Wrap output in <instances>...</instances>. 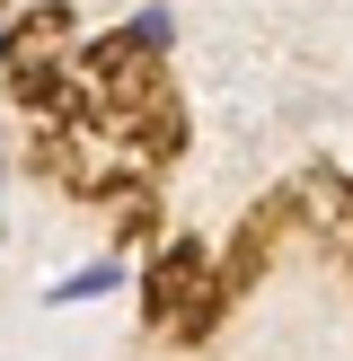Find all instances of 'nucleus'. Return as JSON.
<instances>
[{"label": "nucleus", "instance_id": "f03ea898", "mask_svg": "<svg viewBox=\"0 0 353 361\" xmlns=\"http://www.w3.org/2000/svg\"><path fill=\"white\" fill-rule=\"evenodd\" d=\"M124 35H133L141 53H168V44H176V18H168V9L150 0V9H133V27H124Z\"/></svg>", "mask_w": 353, "mask_h": 361}, {"label": "nucleus", "instance_id": "7ed1b4c3", "mask_svg": "<svg viewBox=\"0 0 353 361\" xmlns=\"http://www.w3.org/2000/svg\"><path fill=\"white\" fill-rule=\"evenodd\" d=\"M9 44H18V35H9V27H0V62H9Z\"/></svg>", "mask_w": 353, "mask_h": 361}, {"label": "nucleus", "instance_id": "f257e3e1", "mask_svg": "<svg viewBox=\"0 0 353 361\" xmlns=\"http://www.w3.org/2000/svg\"><path fill=\"white\" fill-rule=\"evenodd\" d=\"M124 274H133V264H124V256H97V264H80V274H62V282H53V309H88V300H106V291H124Z\"/></svg>", "mask_w": 353, "mask_h": 361}, {"label": "nucleus", "instance_id": "20e7f679", "mask_svg": "<svg viewBox=\"0 0 353 361\" xmlns=\"http://www.w3.org/2000/svg\"><path fill=\"white\" fill-rule=\"evenodd\" d=\"M0 176H9V159H0Z\"/></svg>", "mask_w": 353, "mask_h": 361}]
</instances>
